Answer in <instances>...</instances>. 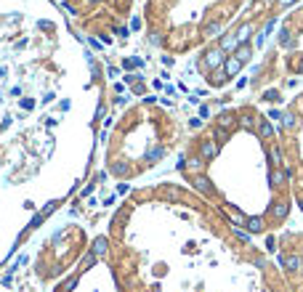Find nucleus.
Here are the masks:
<instances>
[{"mask_svg":"<svg viewBox=\"0 0 303 292\" xmlns=\"http://www.w3.org/2000/svg\"><path fill=\"white\" fill-rule=\"evenodd\" d=\"M59 40L51 16L0 11V268L83 184L64 159L80 99Z\"/></svg>","mask_w":303,"mask_h":292,"instance_id":"1","label":"nucleus"},{"mask_svg":"<svg viewBox=\"0 0 303 292\" xmlns=\"http://www.w3.org/2000/svg\"><path fill=\"white\" fill-rule=\"evenodd\" d=\"M223 58H226V53H223L218 45H215V48H208L205 56H202V67L210 69V72H213V69H221L223 67Z\"/></svg>","mask_w":303,"mask_h":292,"instance_id":"2","label":"nucleus"},{"mask_svg":"<svg viewBox=\"0 0 303 292\" xmlns=\"http://www.w3.org/2000/svg\"><path fill=\"white\" fill-rule=\"evenodd\" d=\"M279 265L285 271H290V274H298L303 268V258L295 255V252H287V255H279Z\"/></svg>","mask_w":303,"mask_h":292,"instance_id":"3","label":"nucleus"},{"mask_svg":"<svg viewBox=\"0 0 303 292\" xmlns=\"http://www.w3.org/2000/svg\"><path fill=\"white\" fill-rule=\"evenodd\" d=\"M192 184H194V191L205 194V197H213V194H215V189H213V181H210L205 173H202V175H194V181H192Z\"/></svg>","mask_w":303,"mask_h":292,"instance_id":"4","label":"nucleus"},{"mask_svg":"<svg viewBox=\"0 0 303 292\" xmlns=\"http://www.w3.org/2000/svg\"><path fill=\"white\" fill-rule=\"evenodd\" d=\"M197 157H202L205 162L215 159V157H218V144H215L213 138H208V141H200V154H197Z\"/></svg>","mask_w":303,"mask_h":292,"instance_id":"5","label":"nucleus"},{"mask_svg":"<svg viewBox=\"0 0 303 292\" xmlns=\"http://www.w3.org/2000/svg\"><path fill=\"white\" fill-rule=\"evenodd\" d=\"M234 35H237V40H240V45H247V43H250V37L255 35V24H253V22L240 24V27L234 29Z\"/></svg>","mask_w":303,"mask_h":292,"instance_id":"6","label":"nucleus"},{"mask_svg":"<svg viewBox=\"0 0 303 292\" xmlns=\"http://www.w3.org/2000/svg\"><path fill=\"white\" fill-rule=\"evenodd\" d=\"M221 69H223V75H226V77H237V75H240V69H242V61L237 56H226Z\"/></svg>","mask_w":303,"mask_h":292,"instance_id":"7","label":"nucleus"},{"mask_svg":"<svg viewBox=\"0 0 303 292\" xmlns=\"http://www.w3.org/2000/svg\"><path fill=\"white\" fill-rule=\"evenodd\" d=\"M218 48L223 51V53H234V51L240 48V40H237V35H234V32H226V35H221Z\"/></svg>","mask_w":303,"mask_h":292,"instance_id":"8","label":"nucleus"},{"mask_svg":"<svg viewBox=\"0 0 303 292\" xmlns=\"http://www.w3.org/2000/svg\"><path fill=\"white\" fill-rule=\"evenodd\" d=\"M290 212V205L282 202V199H276V202H272V207H269V215H272L274 220H285Z\"/></svg>","mask_w":303,"mask_h":292,"instance_id":"9","label":"nucleus"},{"mask_svg":"<svg viewBox=\"0 0 303 292\" xmlns=\"http://www.w3.org/2000/svg\"><path fill=\"white\" fill-rule=\"evenodd\" d=\"M255 133L261 135V138H274V128H272V122L269 120H263V117H255Z\"/></svg>","mask_w":303,"mask_h":292,"instance_id":"10","label":"nucleus"},{"mask_svg":"<svg viewBox=\"0 0 303 292\" xmlns=\"http://www.w3.org/2000/svg\"><path fill=\"white\" fill-rule=\"evenodd\" d=\"M162 157H165V146L152 144V146L147 149V154H144V162H147V165H154V162H160Z\"/></svg>","mask_w":303,"mask_h":292,"instance_id":"11","label":"nucleus"},{"mask_svg":"<svg viewBox=\"0 0 303 292\" xmlns=\"http://www.w3.org/2000/svg\"><path fill=\"white\" fill-rule=\"evenodd\" d=\"M205 165H208V162L202 159V157H189V159H186V165H183V170H186V173H192V175H202V170H205Z\"/></svg>","mask_w":303,"mask_h":292,"instance_id":"12","label":"nucleus"},{"mask_svg":"<svg viewBox=\"0 0 303 292\" xmlns=\"http://www.w3.org/2000/svg\"><path fill=\"white\" fill-rule=\"evenodd\" d=\"M221 35H223V22H218V19H213L202 27V37H221Z\"/></svg>","mask_w":303,"mask_h":292,"instance_id":"13","label":"nucleus"},{"mask_svg":"<svg viewBox=\"0 0 303 292\" xmlns=\"http://www.w3.org/2000/svg\"><path fill=\"white\" fill-rule=\"evenodd\" d=\"M285 170H279V167H272V170H269V186H272V189H279V186H285Z\"/></svg>","mask_w":303,"mask_h":292,"instance_id":"14","label":"nucleus"},{"mask_svg":"<svg viewBox=\"0 0 303 292\" xmlns=\"http://www.w3.org/2000/svg\"><path fill=\"white\" fill-rule=\"evenodd\" d=\"M274 19H269V22L266 24H263V27L258 29V32H255V45H258V48H263V40H266V35H269V32H272L274 29Z\"/></svg>","mask_w":303,"mask_h":292,"instance_id":"15","label":"nucleus"},{"mask_svg":"<svg viewBox=\"0 0 303 292\" xmlns=\"http://www.w3.org/2000/svg\"><path fill=\"white\" fill-rule=\"evenodd\" d=\"M245 223H247V229H245L247 234H261V231H263V226H266V223H263V218H261V215H253V218H247Z\"/></svg>","mask_w":303,"mask_h":292,"instance_id":"16","label":"nucleus"},{"mask_svg":"<svg viewBox=\"0 0 303 292\" xmlns=\"http://www.w3.org/2000/svg\"><path fill=\"white\" fill-rule=\"evenodd\" d=\"M279 45H282V48H295V37H293V32H290L287 27H282L279 29Z\"/></svg>","mask_w":303,"mask_h":292,"instance_id":"17","label":"nucleus"},{"mask_svg":"<svg viewBox=\"0 0 303 292\" xmlns=\"http://www.w3.org/2000/svg\"><path fill=\"white\" fill-rule=\"evenodd\" d=\"M229 138H232V131H229V128L215 125V131H213V141H215V144H226Z\"/></svg>","mask_w":303,"mask_h":292,"instance_id":"18","label":"nucleus"},{"mask_svg":"<svg viewBox=\"0 0 303 292\" xmlns=\"http://www.w3.org/2000/svg\"><path fill=\"white\" fill-rule=\"evenodd\" d=\"M234 56L240 58L242 64H247L250 58H253V45H250V43H247V45H240V48L234 51Z\"/></svg>","mask_w":303,"mask_h":292,"instance_id":"19","label":"nucleus"},{"mask_svg":"<svg viewBox=\"0 0 303 292\" xmlns=\"http://www.w3.org/2000/svg\"><path fill=\"white\" fill-rule=\"evenodd\" d=\"M226 80H229V77L226 75H223V69H213V72H210V85H213V88H218V85H226Z\"/></svg>","mask_w":303,"mask_h":292,"instance_id":"20","label":"nucleus"},{"mask_svg":"<svg viewBox=\"0 0 303 292\" xmlns=\"http://www.w3.org/2000/svg\"><path fill=\"white\" fill-rule=\"evenodd\" d=\"M279 122H282V128H285V131H293V128L298 125V117H295L293 112H282Z\"/></svg>","mask_w":303,"mask_h":292,"instance_id":"21","label":"nucleus"},{"mask_svg":"<svg viewBox=\"0 0 303 292\" xmlns=\"http://www.w3.org/2000/svg\"><path fill=\"white\" fill-rule=\"evenodd\" d=\"M240 125H242V128H247V131H255V117L250 114V112L240 114Z\"/></svg>","mask_w":303,"mask_h":292,"instance_id":"22","label":"nucleus"},{"mask_svg":"<svg viewBox=\"0 0 303 292\" xmlns=\"http://www.w3.org/2000/svg\"><path fill=\"white\" fill-rule=\"evenodd\" d=\"M234 120H237V114H232V112H223V114L218 117V125H221V128H232V125H234Z\"/></svg>","mask_w":303,"mask_h":292,"instance_id":"23","label":"nucleus"},{"mask_svg":"<svg viewBox=\"0 0 303 292\" xmlns=\"http://www.w3.org/2000/svg\"><path fill=\"white\" fill-rule=\"evenodd\" d=\"M232 234H234L237 239H240L242 244H250V234H247L245 229H240V226H232Z\"/></svg>","mask_w":303,"mask_h":292,"instance_id":"24","label":"nucleus"},{"mask_svg":"<svg viewBox=\"0 0 303 292\" xmlns=\"http://www.w3.org/2000/svg\"><path fill=\"white\" fill-rule=\"evenodd\" d=\"M269 159H272V167H276L282 162V152H279V146H272L269 149Z\"/></svg>","mask_w":303,"mask_h":292,"instance_id":"25","label":"nucleus"},{"mask_svg":"<svg viewBox=\"0 0 303 292\" xmlns=\"http://www.w3.org/2000/svg\"><path fill=\"white\" fill-rule=\"evenodd\" d=\"M263 99L272 101V104H276V101H279V90H266V93H263Z\"/></svg>","mask_w":303,"mask_h":292,"instance_id":"26","label":"nucleus"},{"mask_svg":"<svg viewBox=\"0 0 303 292\" xmlns=\"http://www.w3.org/2000/svg\"><path fill=\"white\" fill-rule=\"evenodd\" d=\"M149 43H152V45H162V35H160V32H152Z\"/></svg>","mask_w":303,"mask_h":292,"instance_id":"27","label":"nucleus"},{"mask_svg":"<svg viewBox=\"0 0 303 292\" xmlns=\"http://www.w3.org/2000/svg\"><path fill=\"white\" fill-rule=\"evenodd\" d=\"M266 250H269V252H274V250H276V239H274V237H269V239H266Z\"/></svg>","mask_w":303,"mask_h":292,"instance_id":"28","label":"nucleus"},{"mask_svg":"<svg viewBox=\"0 0 303 292\" xmlns=\"http://www.w3.org/2000/svg\"><path fill=\"white\" fill-rule=\"evenodd\" d=\"M253 263H255V268H266V261H263V258H253Z\"/></svg>","mask_w":303,"mask_h":292,"instance_id":"29","label":"nucleus"},{"mask_svg":"<svg viewBox=\"0 0 303 292\" xmlns=\"http://www.w3.org/2000/svg\"><path fill=\"white\" fill-rule=\"evenodd\" d=\"M276 3L282 5V8H287V5H293V3H298V0H276Z\"/></svg>","mask_w":303,"mask_h":292,"instance_id":"30","label":"nucleus"},{"mask_svg":"<svg viewBox=\"0 0 303 292\" xmlns=\"http://www.w3.org/2000/svg\"><path fill=\"white\" fill-rule=\"evenodd\" d=\"M141 24H144L141 19H133V22H130V27H133V29H141Z\"/></svg>","mask_w":303,"mask_h":292,"instance_id":"31","label":"nucleus"},{"mask_svg":"<svg viewBox=\"0 0 303 292\" xmlns=\"http://www.w3.org/2000/svg\"><path fill=\"white\" fill-rule=\"evenodd\" d=\"M298 72L303 75V58H301V64H298Z\"/></svg>","mask_w":303,"mask_h":292,"instance_id":"32","label":"nucleus"},{"mask_svg":"<svg viewBox=\"0 0 303 292\" xmlns=\"http://www.w3.org/2000/svg\"><path fill=\"white\" fill-rule=\"evenodd\" d=\"M272 3H276V0H263V5H272Z\"/></svg>","mask_w":303,"mask_h":292,"instance_id":"33","label":"nucleus"},{"mask_svg":"<svg viewBox=\"0 0 303 292\" xmlns=\"http://www.w3.org/2000/svg\"><path fill=\"white\" fill-rule=\"evenodd\" d=\"M301 210H303V197H301Z\"/></svg>","mask_w":303,"mask_h":292,"instance_id":"34","label":"nucleus"}]
</instances>
